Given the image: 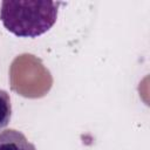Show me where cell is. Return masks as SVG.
Returning a JSON list of instances; mask_svg holds the SVG:
<instances>
[{
  "instance_id": "obj_2",
  "label": "cell",
  "mask_w": 150,
  "mask_h": 150,
  "mask_svg": "<svg viewBox=\"0 0 150 150\" xmlns=\"http://www.w3.org/2000/svg\"><path fill=\"white\" fill-rule=\"evenodd\" d=\"M0 150H36L27 137L19 130L6 129L0 132Z\"/></svg>"
},
{
  "instance_id": "obj_1",
  "label": "cell",
  "mask_w": 150,
  "mask_h": 150,
  "mask_svg": "<svg viewBox=\"0 0 150 150\" xmlns=\"http://www.w3.org/2000/svg\"><path fill=\"white\" fill-rule=\"evenodd\" d=\"M60 2L35 0H5L0 20L5 28L20 38H36L56 22Z\"/></svg>"
},
{
  "instance_id": "obj_3",
  "label": "cell",
  "mask_w": 150,
  "mask_h": 150,
  "mask_svg": "<svg viewBox=\"0 0 150 150\" xmlns=\"http://www.w3.org/2000/svg\"><path fill=\"white\" fill-rule=\"evenodd\" d=\"M12 117V104L7 91L0 89V130L8 125Z\"/></svg>"
}]
</instances>
